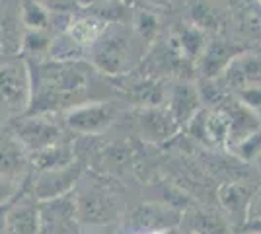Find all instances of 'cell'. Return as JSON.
Listing matches in <instances>:
<instances>
[{
    "mask_svg": "<svg viewBox=\"0 0 261 234\" xmlns=\"http://www.w3.org/2000/svg\"><path fill=\"white\" fill-rule=\"evenodd\" d=\"M30 70L32 103L25 115H51L84 103L94 68L76 59H49L30 65Z\"/></svg>",
    "mask_w": 261,
    "mask_h": 234,
    "instance_id": "6da1fadb",
    "label": "cell"
},
{
    "mask_svg": "<svg viewBox=\"0 0 261 234\" xmlns=\"http://www.w3.org/2000/svg\"><path fill=\"white\" fill-rule=\"evenodd\" d=\"M123 190L111 176H94L74 191L82 226H106L123 213Z\"/></svg>",
    "mask_w": 261,
    "mask_h": 234,
    "instance_id": "7a4b0ae2",
    "label": "cell"
},
{
    "mask_svg": "<svg viewBox=\"0 0 261 234\" xmlns=\"http://www.w3.org/2000/svg\"><path fill=\"white\" fill-rule=\"evenodd\" d=\"M88 51L92 68L113 78L125 76L137 61L135 37L123 23H109Z\"/></svg>",
    "mask_w": 261,
    "mask_h": 234,
    "instance_id": "3957f363",
    "label": "cell"
},
{
    "mask_svg": "<svg viewBox=\"0 0 261 234\" xmlns=\"http://www.w3.org/2000/svg\"><path fill=\"white\" fill-rule=\"evenodd\" d=\"M32 103V70L23 57L0 61V115L22 117Z\"/></svg>",
    "mask_w": 261,
    "mask_h": 234,
    "instance_id": "277c9868",
    "label": "cell"
},
{
    "mask_svg": "<svg viewBox=\"0 0 261 234\" xmlns=\"http://www.w3.org/2000/svg\"><path fill=\"white\" fill-rule=\"evenodd\" d=\"M10 129L28 156L39 154L65 141L63 129L49 115H22Z\"/></svg>",
    "mask_w": 261,
    "mask_h": 234,
    "instance_id": "5b68a950",
    "label": "cell"
},
{
    "mask_svg": "<svg viewBox=\"0 0 261 234\" xmlns=\"http://www.w3.org/2000/svg\"><path fill=\"white\" fill-rule=\"evenodd\" d=\"M37 219L41 234H82L74 191L55 199L37 201Z\"/></svg>",
    "mask_w": 261,
    "mask_h": 234,
    "instance_id": "8992f818",
    "label": "cell"
},
{
    "mask_svg": "<svg viewBox=\"0 0 261 234\" xmlns=\"http://www.w3.org/2000/svg\"><path fill=\"white\" fill-rule=\"evenodd\" d=\"M115 115L117 108L111 101H84L65 112V125L78 135H98L115 121Z\"/></svg>",
    "mask_w": 261,
    "mask_h": 234,
    "instance_id": "52a82bcc",
    "label": "cell"
},
{
    "mask_svg": "<svg viewBox=\"0 0 261 234\" xmlns=\"http://www.w3.org/2000/svg\"><path fill=\"white\" fill-rule=\"evenodd\" d=\"M80 178H82V164L78 160H74L68 166L35 172V178L32 181V195L35 197V201L61 197V195L74 191Z\"/></svg>",
    "mask_w": 261,
    "mask_h": 234,
    "instance_id": "ba28073f",
    "label": "cell"
},
{
    "mask_svg": "<svg viewBox=\"0 0 261 234\" xmlns=\"http://www.w3.org/2000/svg\"><path fill=\"white\" fill-rule=\"evenodd\" d=\"M181 221V213L168 203H142L130 215V226L141 234L172 232Z\"/></svg>",
    "mask_w": 261,
    "mask_h": 234,
    "instance_id": "9c48e42d",
    "label": "cell"
},
{
    "mask_svg": "<svg viewBox=\"0 0 261 234\" xmlns=\"http://www.w3.org/2000/svg\"><path fill=\"white\" fill-rule=\"evenodd\" d=\"M135 127L142 141L150 145H164L179 131L172 113L162 108H139L135 112Z\"/></svg>",
    "mask_w": 261,
    "mask_h": 234,
    "instance_id": "30bf717a",
    "label": "cell"
},
{
    "mask_svg": "<svg viewBox=\"0 0 261 234\" xmlns=\"http://www.w3.org/2000/svg\"><path fill=\"white\" fill-rule=\"evenodd\" d=\"M224 90H248L261 88V57L240 53L230 61V65L218 78Z\"/></svg>",
    "mask_w": 261,
    "mask_h": 234,
    "instance_id": "8fae6325",
    "label": "cell"
},
{
    "mask_svg": "<svg viewBox=\"0 0 261 234\" xmlns=\"http://www.w3.org/2000/svg\"><path fill=\"white\" fill-rule=\"evenodd\" d=\"M255 188L248 181H224L218 188V203L222 207V215L226 221H232L236 226H244L248 221V209H250L251 197Z\"/></svg>",
    "mask_w": 261,
    "mask_h": 234,
    "instance_id": "7c38bea8",
    "label": "cell"
},
{
    "mask_svg": "<svg viewBox=\"0 0 261 234\" xmlns=\"http://www.w3.org/2000/svg\"><path fill=\"white\" fill-rule=\"evenodd\" d=\"M222 112L226 113L230 123V131H228V146L234 148L238 146L240 143H244L248 137L255 133L261 127V119L259 115L250 110L248 106H244L242 101L236 100H224V103H220Z\"/></svg>",
    "mask_w": 261,
    "mask_h": 234,
    "instance_id": "4fadbf2b",
    "label": "cell"
},
{
    "mask_svg": "<svg viewBox=\"0 0 261 234\" xmlns=\"http://www.w3.org/2000/svg\"><path fill=\"white\" fill-rule=\"evenodd\" d=\"M28 168H30V156L18 143L14 131L0 127V176L22 181Z\"/></svg>",
    "mask_w": 261,
    "mask_h": 234,
    "instance_id": "5bb4252c",
    "label": "cell"
},
{
    "mask_svg": "<svg viewBox=\"0 0 261 234\" xmlns=\"http://www.w3.org/2000/svg\"><path fill=\"white\" fill-rule=\"evenodd\" d=\"M199 110H201V96L197 86L189 80H179L172 88L168 112L172 113V117L179 127H184L193 119V115Z\"/></svg>",
    "mask_w": 261,
    "mask_h": 234,
    "instance_id": "9a60e30c",
    "label": "cell"
},
{
    "mask_svg": "<svg viewBox=\"0 0 261 234\" xmlns=\"http://www.w3.org/2000/svg\"><path fill=\"white\" fill-rule=\"evenodd\" d=\"M242 53V47L232 45L230 41H215V43L207 45L203 57L199 59V68L203 78H218L222 74V70L228 67L230 61L234 57Z\"/></svg>",
    "mask_w": 261,
    "mask_h": 234,
    "instance_id": "2e32d148",
    "label": "cell"
},
{
    "mask_svg": "<svg viewBox=\"0 0 261 234\" xmlns=\"http://www.w3.org/2000/svg\"><path fill=\"white\" fill-rule=\"evenodd\" d=\"M2 234H41L37 219V201L14 203L2 219Z\"/></svg>",
    "mask_w": 261,
    "mask_h": 234,
    "instance_id": "e0dca14e",
    "label": "cell"
},
{
    "mask_svg": "<svg viewBox=\"0 0 261 234\" xmlns=\"http://www.w3.org/2000/svg\"><path fill=\"white\" fill-rule=\"evenodd\" d=\"M127 100L137 103L139 108H158L164 100L162 84L154 78H139V80H129L127 86H119Z\"/></svg>",
    "mask_w": 261,
    "mask_h": 234,
    "instance_id": "ac0fdd59",
    "label": "cell"
},
{
    "mask_svg": "<svg viewBox=\"0 0 261 234\" xmlns=\"http://www.w3.org/2000/svg\"><path fill=\"white\" fill-rule=\"evenodd\" d=\"M76 160L74 156V148L66 145V141L59 143V145L47 148L39 154L30 156V164L35 168V172H45V170H55V168L68 166Z\"/></svg>",
    "mask_w": 261,
    "mask_h": 234,
    "instance_id": "d6986e66",
    "label": "cell"
},
{
    "mask_svg": "<svg viewBox=\"0 0 261 234\" xmlns=\"http://www.w3.org/2000/svg\"><path fill=\"white\" fill-rule=\"evenodd\" d=\"M179 51L184 53V57L187 61H199L205 49H207V39L203 30H199L195 23H189V25H179L177 28V37H174Z\"/></svg>",
    "mask_w": 261,
    "mask_h": 234,
    "instance_id": "ffe728a7",
    "label": "cell"
},
{
    "mask_svg": "<svg viewBox=\"0 0 261 234\" xmlns=\"http://www.w3.org/2000/svg\"><path fill=\"white\" fill-rule=\"evenodd\" d=\"M108 25L109 23H106L103 20L96 18V16H84V18L72 22V25L66 30V37L72 43L80 45V47H90L99 35L103 34V30Z\"/></svg>",
    "mask_w": 261,
    "mask_h": 234,
    "instance_id": "44dd1931",
    "label": "cell"
},
{
    "mask_svg": "<svg viewBox=\"0 0 261 234\" xmlns=\"http://www.w3.org/2000/svg\"><path fill=\"white\" fill-rule=\"evenodd\" d=\"M191 232L195 234H230V224L226 217L218 209L207 207L197 209L191 215Z\"/></svg>",
    "mask_w": 261,
    "mask_h": 234,
    "instance_id": "7402d4cb",
    "label": "cell"
},
{
    "mask_svg": "<svg viewBox=\"0 0 261 234\" xmlns=\"http://www.w3.org/2000/svg\"><path fill=\"white\" fill-rule=\"evenodd\" d=\"M20 20L28 32H47L51 23V12L35 0H23L20 6Z\"/></svg>",
    "mask_w": 261,
    "mask_h": 234,
    "instance_id": "603a6c76",
    "label": "cell"
},
{
    "mask_svg": "<svg viewBox=\"0 0 261 234\" xmlns=\"http://www.w3.org/2000/svg\"><path fill=\"white\" fill-rule=\"evenodd\" d=\"M133 23H135L137 35L141 37L142 41H146V43H152L154 39H156V35H158V32H160L158 18L150 10H144V8H137Z\"/></svg>",
    "mask_w": 261,
    "mask_h": 234,
    "instance_id": "cb8c5ba5",
    "label": "cell"
},
{
    "mask_svg": "<svg viewBox=\"0 0 261 234\" xmlns=\"http://www.w3.org/2000/svg\"><path fill=\"white\" fill-rule=\"evenodd\" d=\"M187 133L191 139H195L201 145H208V135H207V110H199L193 115V119L187 123Z\"/></svg>",
    "mask_w": 261,
    "mask_h": 234,
    "instance_id": "d4e9b609",
    "label": "cell"
},
{
    "mask_svg": "<svg viewBox=\"0 0 261 234\" xmlns=\"http://www.w3.org/2000/svg\"><path fill=\"white\" fill-rule=\"evenodd\" d=\"M232 150L236 152V156H240V158L246 160V162L253 160V158L261 152V127L251 135V137H248L244 143H240L238 146H234Z\"/></svg>",
    "mask_w": 261,
    "mask_h": 234,
    "instance_id": "484cf974",
    "label": "cell"
},
{
    "mask_svg": "<svg viewBox=\"0 0 261 234\" xmlns=\"http://www.w3.org/2000/svg\"><path fill=\"white\" fill-rule=\"evenodd\" d=\"M20 190H22V181H20V179H12V178H6V176H0V207L16 199Z\"/></svg>",
    "mask_w": 261,
    "mask_h": 234,
    "instance_id": "4316f807",
    "label": "cell"
},
{
    "mask_svg": "<svg viewBox=\"0 0 261 234\" xmlns=\"http://www.w3.org/2000/svg\"><path fill=\"white\" fill-rule=\"evenodd\" d=\"M35 2H39L43 8L53 12V10H68V8H72L76 0H35Z\"/></svg>",
    "mask_w": 261,
    "mask_h": 234,
    "instance_id": "83f0119b",
    "label": "cell"
},
{
    "mask_svg": "<svg viewBox=\"0 0 261 234\" xmlns=\"http://www.w3.org/2000/svg\"><path fill=\"white\" fill-rule=\"evenodd\" d=\"M248 221H261V190H255L248 209Z\"/></svg>",
    "mask_w": 261,
    "mask_h": 234,
    "instance_id": "f1b7e54d",
    "label": "cell"
},
{
    "mask_svg": "<svg viewBox=\"0 0 261 234\" xmlns=\"http://www.w3.org/2000/svg\"><path fill=\"white\" fill-rule=\"evenodd\" d=\"M240 230H246V232H255L261 234V221H246V224L240 228Z\"/></svg>",
    "mask_w": 261,
    "mask_h": 234,
    "instance_id": "f546056e",
    "label": "cell"
},
{
    "mask_svg": "<svg viewBox=\"0 0 261 234\" xmlns=\"http://www.w3.org/2000/svg\"><path fill=\"white\" fill-rule=\"evenodd\" d=\"M82 234H103V232H82Z\"/></svg>",
    "mask_w": 261,
    "mask_h": 234,
    "instance_id": "4dcf8cb0",
    "label": "cell"
},
{
    "mask_svg": "<svg viewBox=\"0 0 261 234\" xmlns=\"http://www.w3.org/2000/svg\"><path fill=\"white\" fill-rule=\"evenodd\" d=\"M242 234H255V232H246V230H242Z\"/></svg>",
    "mask_w": 261,
    "mask_h": 234,
    "instance_id": "1f68e13d",
    "label": "cell"
},
{
    "mask_svg": "<svg viewBox=\"0 0 261 234\" xmlns=\"http://www.w3.org/2000/svg\"><path fill=\"white\" fill-rule=\"evenodd\" d=\"M154 2H164V0H154Z\"/></svg>",
    "mask_w": 261,
    "mask_h": 234,
    "instance_id": "d6a6232c",
    "label": "cell"
},
{
    "mask_svg": "<svg viewBox=\"0 0 261 234\" xmlns=\"http://www.w3.org/2000/svg\"><path fill=\"white\" fill-rule=\"evenodd\" d=\"M187 234H195V232H191V230H189V232H187Z\"/></svg>",
    "mask_w": 261,
    "mask_h": 234,
    "instance_id": "836d02e7",
    "label": "cell"
}]
</instances>
